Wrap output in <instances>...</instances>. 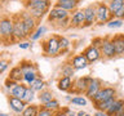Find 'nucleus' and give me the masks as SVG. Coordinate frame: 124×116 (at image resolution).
I'll return each instance as SVG.
<instances>
[{
  "label": "nucleus",
  "mask_w": 124,
  "mask_h": 116,
  "mask_svg": "<svg viewBox=\"0 0 124 116\" xmlns=\"http://www.w3.org/2000/svg\"><path fill=\"white\" fill-rule=\"evenodd\" d=\"M8 79L13 80V81H16V83H22L23 81V73L21 71V67H19V66H14V67L9 71Z\"/></svg>",
  "instance_id": "obj_22"
},
{
  "label": "nucleus",
  "mask_w": 124,
  "mask_h": 116,
  "mask_svg": "<svg viewBox=\"0 0 124 116\" xmlns=\"http://www.w3.org/2000/svg\"><path fill=\"white\" fill-rule=\"evenodd\" d=\"M107 7H108V9H110L111 13H115L118 9L124 7V0H110V1L107 3Z\"/></svg>",
  "instance_id": "obj_31"
},
{
  "label": "nucleus",
  "mask_w": 124,
  "mask_h": 116,
  "mask_svg": "<svg viewBox=\"0 0 124 116\" xmlns=\"http://www.w3.org/2000/svg\"><path fill=\"white\" fill-rule=\"evenodd\" d=\"M34 98H35V92L30 87H27L26 92H25V97H23V102L26 104H30V103H32Z\"/></svg>",
  "instance_id": "obj_34"
},
{
  "label": "nucleus",
  "mask_w": 124,
  "mask_h": 116,
  "mask_svg": "<svg viewBox=\"0 0 124 116\" xmlns=\"http://www.w3.org/2000/svg\"><path fill=\"white\" fill-rule=\"evenodd\" d=\"M8 103H9L10 110L13 112H16V114H22V111L25 110V107L27 106L22 99H18V98L12 97V95L8 97Z\"/></svg>",
  "instance_id": "obj_16"
},
{
  "label": "nucleus",
  "mask_w": 124,
  "mask_h": 116,
  "mask_svg": "<svg viewBox=\"0 0 124 116\" xmlns=\"http://www.w3.org/2000/svg\"><path fill=\"white\" fill-rule=\"evenodd\" d=\"M53 116H66V112H65V110L62 111V110H58V111H56L53 114Z\"/></svg>",
  "instance_id": "obj_45"
},
{
  "label": "nucleus",
  "mask_w": 124,
  "mask_h": 116,
  "mask_svg": "<svg viewBox=\"0 0 124 116\" xmlns=\"http://www.w3.org/2000/svg\"><path fill=\"white\" fill-rule=\"evenodd\" d=\"M70 63H71V66L75 70H83L89 65V62L87 61V58L84 57V54L80 53V54H75V56L71 58Z\"/></svg>",
  "instance_id": "obj_18"
},
{
  "label": "nucleus",
  "mask_w": 124,
  "mask_h": 116,
  "mask_svg": "<svg viewBox=\"0 0 124 116\" xmlns=\"http://www.w3.org/2000/svg\"><path fill=\"white\" fill-rule=\"evenodd\" d=\"M92 77L91 76H84V77H79V79H76L75 81H74L72 84V88H71V93H74V94H83V93H85V90H87L88 88V84L91 83Z\"/></svg>",
  "instance_id": "obj_8"
},
{
  "label": "nucleus",
  "mask_w": 124,
  "mask_h": 116,
  "mask_svg": "<svg viewBox=\"0 0 124 116\" xmlns=\"http://www.w3.org/2000/svg\"><path fill=\"white\" fill-rule=\"evenodd\" d=\"M43 107L46 108V110H50V111H53V112H56L58 110H61V106H60V102H58L57 99H52V101H49V102H46L43 104Z\"/></svg>",
  "instance_id": "obj_32"
},
{
  "label": "nucleus",
  "mask_w": 124,
  "mask_h": 116,
  "mask_svg": "<svg viewBox=\"0 0 124 116\" xmlns=\"http://www.w3.org/2000/svg\"><path fill=\"white\" fill-rule=\"evenodd\" d=\"M94 116H107V115H106V112H102V111H97L96 114H94Z\"/></svg>",
  "instance_id": "obj_47"
},
{
  "label": "nucleus",
  "mask_w": 124,
  "mask_h": 116,
  "mask_svg": "<svg viewBox=\"0 0 124 116\" xmlns=\"http://www.w3.org/2000/svg\"><path fill=\"white\" fill-rule=\"evenodd\" d=\"M8 65H9V62L7 59H1V58H0V73H3L8 68Z\"/></svg>",
  "instance_id": "obj_40"
},
{
  "label": "nucleus",
  "mask_w": 124,
  "mask_h": 116,
  "mask_svg": "<svg viewBox=\"0 0 124 116\" xmlns=\"http://www.w3.org/2000/svg\"><path fill=\"white\" fill-rule=\"evenodd\" d=\"M58 45H60V54H62V53H67L70 50L71 43H70V40L67 37L58 35Z\"/></svg>",
  "instance_id": "obj_24"
},
{
  "label": "nucleus",
  "mask_w": 124,
  "mask_h": 116,
  "mask_svg": "<svg viewBox=\"0 0 124 116\" xmlns=\"http://www.w3.org/2000/svg\"><path fill=\"white\" fill-rule=\"evenodd\" d=\"M112 18L116 19H124V7H122L120 9H118L115 13H112Z\"/></svg>",
  "instance_id": "obj_39"
},
{
  "label": "nucleus",
  "mask_w": 124,
  "mask_h": 116,
  "mask_svg": "<svg viewBox=\"0 0 124 116\" xmlns=\"http://www.w3.org/2000/svg\"><path fill=\"white\" fill-rule=\"evenodd\" d=\"M112 116H124V106H123L122 108H120L119 111H116Z\"/></svg>",
  "instance_id": "obj_44"
},
{
  "label": "nucleus",
  "mask_w": 124,
  "mask_h": 116,
  "mask_svg": "<svg viewBox=\"0 0 124 116\" xmlns=\"http://www.w3.org/2000/svg\"><path fill=\"white\" fill-rule=\"evenodd\" d=\"M116 97V89L112 88V87H102L98 92L96 93V95L91 99L93 104L98 103V102H102V101H107L110 98H114Z\"/></svg>",
  "instance_id": "obj_6"
},
{
  "label": "nucleus",
  "mask_w": 124,
  "mask_h": 116,
  "mask_svg": "<svg viewBox=\"0 0 124 116\" xmlns=\"http://www.w3.org/2000/svg\"><path fill=\"white\" fill-rule=\"evenodd\" d=\"M50 5H52L50 0H26L25 1L26 10L35 9V10H41L48 13L50 9Z\"/></svg>",
  "instance_id": "obj_7"
},
{
  "label": "nucleus",
  "mask_w": 124,
  "mask_h": 116,
  "mask_svg": "<svg viewBox=\"0 0 124 116\" xmlns=\"http://www.w3.org/2000/svg\"><path fill=\"white\" fill-rule=\"evenodd\" d=\"M26 85L23 84V83H18V84H16L13 88L9 90V95L12 97H16V98H18V99H22L23 101V97H25V92H26Z\"/></svg>",
  "instance_id": "obj_20"
},
{
  "label": "nucleus",
  "mask_w": 124,
  "mask_h": 116,
  "mask_svg": "<svg viewBox=\"0 0 124 116\" xmlns=\"http://www.w3.org/2000/svg\"><path fill=\"white\" fill-rule=\"evenodd\" d=\"M0 31H1L4 45H9L10 43H14L13 21H12V17H9V15H1L0 17Z\"/></svg>",
  "instance_id": "obj_1"
},
{
  "label": "nucleus",
  "mask_w": 124,
  "mask_h": 116,
  "mask_svg": "<svg viewBox=\"0 0 124 116\" xmlns=\"http://www.w3.org/2000/svg\"><path fill=\"white\" fill-rule=\"evenodd\" d=\"M19 17H21L22 22H23V26H25V32L27 35V37H30L31 35L34 34V31L36 30L38 27V21L35 19L34 17H31L30 13L27 10L19 13Z\"/></svg>",
  "instance_id": "obj_5"
},
{
  "label": "nucleus",
  "mask_w": 124,
  "mask_h": 116,
  "mask_svg": "<svg viewBox=\"0 0 124 116\" xmlns=\"http://www.w3.org/2000/svg\"><path fill=\"white\" fill-rule=\"evenodd\" d=\"M83 54L84 57L87 58V61L89 62V63H93V62H97L101 58V52L98 48H96V46L93 45H89L87 46L84 50H83Z\"/></svg>",
  "instance_id": "obj_14"
},
{
  "label": "nucleus",
  "mask_w": 124,
  "mask_h": 116,
  "mask_svg": "<svg viewBox=\"0 0 124 116\" xmlns=\"http://www.w3.org/2000/svg\"><path fill=\"white\" fill-rule=\"evenodd\" d=\"M74 80L71 77H66V76H61L57 81V88L60 89L61 92H70L72 88Z\"/></svg>",
  "instance_id": "obj_19"
},
{
  "label": "nucleus",
  "mask_w": 124,
  "mask_h": 116,
  "mask_svg": "<svg viewBox=\"0 0 124 116\" xmlns=\"http://www.w3.org/2000/svg\"><path fill=\"white\" fill-rule=\"evenodd\" d=\"M102 87H103L102 81H101L100 79H97V77H92L91 83L88 84V88H87V90H85V93H84L85 98H87V99H92L93 97L96 95V93L98 92Z\"/></svg>",
  "instance_id": "obj_12"
},
{
  "label": "nucleus",
  "mask_w": 124,
  "mask_h": 116,
  "mask_svg": "<svg viewBox=\"0 0 124 116\" xmlns=\"http://www.w3.org/2000/svg\"><path fill=\"white\" fill-rule=\"evenodd\" d=\"M54 98L53 97V93L50 90H46V89H44V90L39 92V95H38V99L40 101L41 104H44L46 102H49V101H52Z\"/></svg>",
  "instance_id": "obj_26"
},
{
  "label": "nucleus",
  "mask_w": 124,
  "mask_h": 116,
  "mask_svg": "<svg viewBox=\"0 0 124 116\" xmlns=\"http://www.w3.org/2000/svg\"><path fill=\"white\" fill-rule=\"evenodd\" d=\"M54 112L53 111H50V110H46V108L44 107H39V111H38V115L36 116H53Z\"/></svg>",
  "instance_id": "obj_38"
},
{
  "label": "nucleus",
  "mask_w": 124,
  "mask_h": 116,
  "mask_svg": "<svg viewBox=\"0 0 124 116\" xmlns=\"http://www.w3.org/2000/svg\"><path fill=\"white\" fill-rule=\"evenodd\" d=\"M41 48L44 56L56 57L60 56V45H58V35H50L41 43Z\"/></svg>",
  "instance_id": "obj_2"
},
{
  "label": "nucleus",
  "mask_w": 124,
  "mask_h": 116,
  "mask_svg": "<svg viewBox=\"0 0 124 116\" xmlns=\"http://www.w3.org/2000/svg\"><path fill=\"white\" fill-rule=\"evenodd\" d=\"M101 43H102V37H94V39L92 40V44H91V45H93V46H96V48L100 49Z\"/></svg>",
  "instance_id": "obj_42"
},
{
  "label": "nucleus",
  "mask_w": 124,
  "mask_h": 116,
  "mask_svg": "<svg viewBox=\"0 0 124 116\" xmlns=\"http://www.w3.org/2000/svg\"><path fill=\"white\" fill-rule=\"evenodd\" d=\"M100 52H101V57H105V58H114L116 56L110 37L107 36L102 37V43L100 45Z\"/></svg>",
  "instance_id": "obj_9"
},
{
  "label": "nucleus",
  "mask_w": 124,
  "mask_h": 116,
  "mask_svg": "<svg viewBox=\"0 0 124 116\" xmlns=\"http://www.w3.org/2000/svg\"><path fill=\"white\" fill-rule=\"evenodd\" d=\"M0 44H3V36H1V31H0Z\"/></svg>",
  "instance_id": "obj_49"
},
{
  "label": "nucleus",
  "mask_w": 124,
  "mask_h": 116,
  "mask_svg": "<svg viewBox=\"0 0 124 116\" xmlns=\"http://www.w3.org/2000/svg\"><path fill=\"white\" fill-rule=\"evenodd\" d=\"M79 4H80V0H57L54 7L62 8V9H65L67 12H74L78 9Z\"/></svg>",
  "instance_id": "obj_17"
},
{
  "label": "nucleus",
  "mask_w": 124,
  "mask_h": 116,
  "mask_svg": "<svg viewBox=\"0 0 124 116\" xmlns=\"http://www.w3.org/2000/svg\"><path fill=\"white\" fill-rule=\"evenodd\" d=\"M123 106H124V99L123 98H118V97H116V99L114 101V103H112L111 106L108 107V110L106 111V115L107 116H112L116 111H119Z\"/></svg>",
  "instance_id": "obj_23"
},
{
  "label": "nucleus",
  "mask_w": 124,
  "mask_h": 116,
  "mask_svg": "<svg viewBox=\"0 0 124 116\" xmlns=\"http://www.w3.org/2000/svg\"><path fill=\"white\" fill-rule=\"evenodd\" d=\"M84 17L85 22L83 27H91L96 23V4H89L84 8Z\"/></svg>",
  "instance_id": "obj_13"
},
{
  "label": "nucleus",
  "mask_w": 124,
  "mask_h": 116,
  "mask_svg": "<svg viewBox=\"0 0 124 116\" xmlns=\"http://www.w3.org/2000/svg\"><path fill=\"white\" fill-rule=\"evenodd\" d=\"M111 39V43L114 45V50L116 56H123L124 54V34H116Z\"/></svg>",
  "instance_id": "obj_15"
},
{
  "label": "nucleus",
  "mask_w": 124,
  "mask_h": 116,
  "mask_svg": "<svg viewBox=\"0 0 124 116\" xmlns=\"http://www.w3.org/2000/svg\"><path fill=\"white\" fill-rule=\"evenodd\" d=\"M38 111H39V106L38 104H27V106L25 107V110L22 111V116H36L38 115Z\"/></svg>",
  "instance_id": "obj_27"
},
{
  "label": "nucleus",
  "mask_w": 124,
  "mask_h": 116,
  "mask_svg": "<svg viewBox=\"0 0 124 116\" xmlns=\"http://www.w3.org/2000/svg\"><path fill=\"white\" fill-rule=\"evenodd\" d=\"M0 116H10V115H8V114H3V112H0Z\"/></svg>",
  "instance_id": "obj_50"
},
{
  "label": "nucleus",
  "mask_w": 124,
  "mask_h": 116,
  "mask_svg": "<svg viewBox=\"0 0 124 116\" xmlns=\"http://www.w3.org/2000/svg\"><path fill=\"white\" fill-rule=\"evenodd\" d=\"M67 17H70V12L62 9V8H58V7H53L48 12V21L53 22V23L61 21L63 18H67Z\"/></svg>",
  "instance_id": "obj_10"
},
{
  "label": "nucleus",
  "mask_w": 124,
  "mask_h": 116,
  "mask_svg": "<svg viewBox=\"0 0 124 116\" xmlns=\"http://www.w3.org/2000/svg\"><path fill=\"white\" fill-rule=\"evenodd\" d=\"M84 116H91V115H88V114H85V115H84Z\"/></svg>",
  "instance_id": "obj_51"
},
{
  "label": "nucleus",
  "mask_w": 124,
  "mask_h": 116,
  "mask_svg": "<svg viewBox=\"0 0 124 116\" xmlns=\"http://www.w3.org/2000/svg\"><path fill=\"white\" fill-rule=\"evenodd\" d=\"M12 21H13V37L14 41H19L27 39V35L25 32V26H23V22L21 17H19V13L12 15Z\"/></svg>",
  "instance_id": "obj_4"
},
{
  "label": "nucleus",
  "mask_w": 124,
  "mask_h": 116,
  "mask_svg": "<svg viewBox=\"0 0 124 116\" xmlns=\"http://www.w3.org/2000/svg\"><path fill=\"white\" fill-rule=\"evenodd\" d=\"M116 99V97H114V98H110V99H107V101H102V102H98V103H96L94 104V107H96V110L97 111H102V112H106L108 110V107L111 106L112 103H114V101Z\"/></svg>",
  "instance_id": "obj_25"
},
{
  "label": "nucleus",
  "mask_w": 124,
  "mask_h": 116,
  "mask_svg": "<svg viewBox=\"0 0 124 116\" xmlns=\"http://www.w3.org/2000/svg\"><path fill=\"white\" fill-rule=\"evenodd\" d=\"M84 115H85L84 111H80V112H78V114H76V116H84Z\"/></svg>",
  "instance_id": "obj_48"
},
{
  "label": "nucleus",
  "mask_w": 124,
  "mask_h": 116,
  "mask_svg": "<svg viewBox=\"0 0 124 116\" xmlns=\"http://www.w3.org/2000/svg\"><path fill=\"white\" fill-rule=\"evenodd\" d=\"M65 112H66V116H76V114H75V112L70 111L69 108H65Z\"/></svg>",
  "instance_id": "obj_46"
},
{
  "label": "nucleus",
  "mask_w": 124,
  "mask_h": 116,
  "mask_svg": "<svg viewBox=\"0 0 124 116\" xmlns=\"http://www.w3.org/2000/svg\"><path fill=\"white\" fill-rule=\"evenodd\" d=\"M123 19H116V18H112L110 19L107 23H106V26L108 27V29H118V27H122L123 26Z\"/></svg>",
  "instance_id": "obj_36"
},
{
  "label": "nucleus",
  "mask_w": 124,
  "mask_h": 116,
  "mask_svg": "<svg viewBox=\"0 0 124 116\" xmlns=\"http://www.w3.org/2000/svg\"><path fill=\"white\" fill-rule=\"evenodd\" d=\"M45 87H46V84H45V81L43 80L41 77H38V79L30 85V88L32 89L34 92H41V90H44Z\"/></svg>",
  "instance_id": "obj_29"
},
{
  "label": "nucleus",
  "mask_w": 124,
  "mask_h": 116,
  "mask_svg": "<svg viewBox=\"0 0 124 116\" xmlns=\"http://www.w3.org/2000/svg\"><path fill=\"white\" fill-rule=\"evenodd\" d=\"M38 77H40L39 72H26V73H23V81H25L26 84H29V85L32 84Z\"/></svg>",
  "instance_id": "obj_33"
},
{
  "label": "nucleus",
  "mask_w": 124,
  "mask_h": 116,
  "mask_svg": "<svg viewBox=\"0 0 124 116\" xmlns=\"http://www.w3.org/2000/svg\"><path fill=\"white\" fill-rule=\"evenodd\" d=\"M19 67H21L22 73H26V72H39L36 63H34V62H31V61H27V59H23V61L19 62Z\"/></svg>",
  "instance_id": "obj_21"
},
{
  "label": "nucleus",
  "mask_w": 124,
  "mask_h": 116,
  "mask_svg": "<svg viewBox=\"0 0 124 116\" xmlns=\"http://www.w3.org/2000/svg\"><path fill=\"white\" fill-rule=\"evenodd\" d=\"M76 70L71 66V63H65L63 66L61 67V73H62V76H66V77H72L74 76V73H75Z\"/></svg>",
  "instance_id": "obj_28"
},
{
  "label": "nucleus",
  "mask_w": 124,
  "mask_h": 116,
  "mask_svg": "<svg viewBox=\"0 0 124 116\" xmlns=\"http://www.w3.org/2000/svg\"><path fill=\"white\" fill-rule=\"evenodd\" d=\"M46 32V26H44V25H41V26H38L36 27V30L34 31V34L31 35L30 36V39L32 41H35V40H39V39H40L43 35H44Z\"/></svg>",
  "instance_id": "obj_30"
},
{
  "label": "nucleus",
  "mask_w": 124,
  "mask_h": 116,
  "mask_svg": "<svg viewBox=\"0 0 124 116\" xmlns=\"http://www.w3.org/2000/svg\"><path fill=\"white\" fill-rule=\"evenodd\" d=\"M16 84H18V83H16V81L10 80V79H7V80H5V83H4V85H5V88L8 89V90H10V89L13 88Z\"/></svg>",
  "instance_id": "obj_41"
},
{
  "label": "nucleus",
  "mask_w": 124,
  "mask_h": 116,
  "mask_svg": "<svg viewBox=\"0 0 124 116\" xmlns=\"http://www.w3.org/2000/svg\"><path fill=\"white\" fill-rule=\"evenodd\" d=\"M18 46L21 49H29L30 46H31V43H29V41H22V43H19L18 44Z\"/></svg>",
  "instance_id": "obj_43"
},
{
  "label": "nucleus",
  "mask_w": 124,
  "mask_h": 116,
  "mask_svg": "<svg viewBox=\"0 0 124 116\" xmlns=\"http://www.w3.org/2000/svg\"><path fill=\"white\" fill-rule=\"evenodd\" d=\"M112 19V13L108 9L107 4L103 1L96 3V23L100 26L106 25V23Z\"/></svg>",
  "instance_id": "obj_3"
},
{
  "label": "nucleus",
  "mask_w": 124,
  "mask_h": 116,
  "mask_svg": "<svg viewBox=\"0 0 124 116\" xmlns=\"http://www.w3.org/2000/svg\"><path fill=\"white\" fill-rule=\"evenodd\" d=\"M56 27H58V29H67V27H70V17L56 22Z\"/></svg>",
  "instance_id": "obj_37"
},
{
  "label": "nucleus",
  "mask_w": 124,
  "mask_h": 116,
  "mask_svg": "<svg viewBox=\"0 0 124 116\" xmlns=\"http://www.w3.org/2000/svg\"><path fill=\"white\" fill-rule=\"evenodd\" d=\"M85 22L84 17V10L83 9H76L72 13H70V27H83Z\"/></svg>",
  "instance_id": "obj_11"
},
{
  "label": "nucleus",
  "mask_w": 124,
  "mask_h": 116,
  "mask_svg": "<svg viewBox=\"0 0 124 116\" xmlns=\"http://www.w3.org/2000/svg\"><path fill=\"white\" fill-rule=\"evenodd\" d=\"M70 101H71L72 104H78V106H87V103H88V99L83 95H76Z\"/></svg>",
  "instance_id": "obj_35"
}]
</instances>
